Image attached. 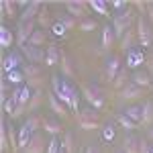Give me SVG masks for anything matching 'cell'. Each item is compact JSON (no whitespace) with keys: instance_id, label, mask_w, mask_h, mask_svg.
Here are the masks:
<instances>
[{"instance_id":"6da1fadb","label":"cell","mask_w":153,"mask_h":153,"mask_svg":"<svg viewBox=\"0 0 153 153\" xmlns=\"http://www.w3.org/2000/svg\"><path fill=\"white\" fill-rule=\"evenodd\" d=\"M133 19H135V14H133L131 8H127V10H123V12H117L112 16V29H114V35L118 39H123V35L129 29H133Z\"/></svg>"},{"instance_id":"7a4b0ae2","label":"cell","mask_w":153,"mask_h":153,"mask_svg":"<svg viewBox=\"0 0 153 153\" xmlns=\"http://www.w3.org/2000/svg\"><path fill=\"white\" fill-rule=\"evenodd\" d=\"M153 25L147 21V16H139L137 19V39L143 47H151L153 45Z\"/></svg>"},{"instance_id":"3957f363","label":"cell","mask_w":153,"mask_h":153,"mask_svg":"<svg viewBox=\"0 0 153 153\" xmlns=\"http://www.w3.org/2000/svg\"><path fill=\"white\" fill-rule=\"evenodd\" d=\"M37 21H31V23H19L16 27V45L19 47H25L29 41H31V37L35 33L37 29Z\"/></svg>"},{"instance_id":"277c9868","label":"cell","mask_w":153,"mask_h":153,"mask_svg":"<svg viewBox=\"0 0 153 153\" xmlns=\"http://www.w3.org/2000/svg\"><path fill=\"white\" fill-rule=\"evenodd\" d=\"M23 51V55L27 57L29 63H37V65H41V63H45V57H47V53L43 51L41 47H33V45H25L21 47Z\"/></svg>"},{"instance_id":"5b68a950","label":"cell","mask_w":153,"mask_h":153,"mask_svg":"<svg viewBox=\"0 0 153 153\" xmlns=\"http://www.w3.org/2000/svg\"><path fill=\"white\" fill-rule=\"evenodd\" d=\"M84 98L88 100V104H90V108H96V110H100L102 106H104V96L98 94V90L96 88H92V86H86L82 90Z\"/></svg>"},{"instance_id":"8992f818","label":"cell","mask_w":153,"mask_h":153,"mask_svg":"<svg viewBox=\"0 0 153 153\" xmlns=\"http://www.w3.org/2000/svg\"><path fill=\"white\" fill-rule=\"evenodd\" d=\"M88 2H65V10H68V14H71L74 19H80V21H84V19H88Z\"/></svg>"},{"instance_id":"52a82bcc","label":"cell","mask_w":153,"mask_h":153,"mask_svg":"<svg viewBox=\"0 0 153 153\" xmlns=\"http://www.w3.org/2000/svg\"><path fill=\"white\" fill-rule=\"evenodd\" d=\"M21 151L23 153H45L47 147H45V141H43V135L41 133H35L31 137V141L27 143V147H23Z\"/></svg>"},{"instance_id":"ba28073f","label":"cell","mask_w":153,"mask_h":153,"mask_svg":"<svg viewBox=\"0 0 153 153\" xmlns=\"http://www.w3.org/2000/svg\"><path fill=\"white\" fill-rule=\"evenodd\" d=\"M131 82L135 84V86H139V88H149L153 84V78L149 76V71H145V70H135L133 74H131Z\"/></svg>"},{"instance_id":"9c48e42d","label":"cell","mask_w":153,"mask_h":153,"mask_svg":"<svg viewBox=\"0 0 153 153\" xmlns=\"http://www.w3.org/2000/svg\"><path fill=\"white\" fill-rule=\"evenodd\" d=\"M21 59H23V55H21L19 51H10V53L4 57V61H2V71H4V74L14 71L19 65H21Z\"/></svg>"},{"instance_id":"30bf717a","label":"cell","mask_w":153,"mask_h":153,"mask_svg":"<svg viewBox=\"0 0 153 153\" xmlns=\"http://www.w3.org/2000/svg\"><path fill=\"white\" fill-rule=\"evenodd\" d=\"M120 59L117 57V55H110L108 57V63H106V80L108 82H114L118 76V71H120Z\"/></svg>"},{"instance_id":"8fae6325","label":"cell","mask_w":153,"mask_h":153,"mask_svg":"<svg viewBox=\"0 0 153 153\" xmlns=\"http://www.w3.org/2000/svg\"><path fill=\"white\" fill-rule=\"evenodd\" d=\"M47 100H49V108L55 112V117H61V118H65L68 117V110H65V104L63 102H59V98L53 92H49L47 94Z\"/></svg>"},{"instance_id":"7c38bea8","label":"cell","mask_w":153,"mask_h":153,"mask_svg":"<svg viewBox=\"0 0 153 153\" xmlns=\"http://www.w3.org/2000/svg\"><path fill=\"white\" fill-rule=\"evenodd\" d=\"M141 96H143V88L135 86L133 82L120 90V98H123V100H137V98H141Z\"/></svg>"},{"instance_id":"4fadbf2b","label":"cell","mask_w":153,"mask_h":153,"mask_svg":"<svg viewBox=\"0 0 153 153\" xmlns=\"http://www.w3.org/2000/svg\"><path fill=\"white\" fill-rule=\"evenodd\" d=\"M45 53H47V57H45V65H47V68H51V65H55V63L61 61V51L57 49V45L51 43V45L45 49Z\"/></svg>"},{"instance_id":"5bb4252c","label":"cell","mask_w":153,"mask_h":153,"mask_svg":"<svg viewBox=\"0 0 153 153\" xmlns=\"http://www.w3.org/2000/svg\"><path fill=\"white\" fill-rule=\"evenodd\" d=\"M114 39H117V35H114V29L110 27V25H106V27H102V49H108L114 45Z\"/></svg>"},{"instance_id":"9a60e30c","label":"cell","mask_w":153,"mask_h":153,"mask_svg":"<svg viewBox=\"0 0 153 153\" xmlns=\"http://www.w3.org/2000/svg\"><path fill=\"white\" fill-rule=\"evenodd\" d=\"M12 43H16V37L12 35V31L8 29V27H0V45L4 49H8V47H12Z\"/></svg>"},{"instance_id":"2e32d148","label":"cell","mask_w":153,"mask_h":153,"mask_svg":"<svg viewBox=\"0 0 153 153\" xmlns=\"http://www.w3.org/2000/svg\"><path fill=\"white\" fill-rule=\"evenodd\" d=\"M139 143H141L139 137H135V135H127L125 141H123V151H125V153H139Z\"/></svg>"},{"instance_id":"e0dca14e","label":"cell","mask_w":153,"mask_h":153,"mask_svg":"<svg viewBox=\"0 0 153 153\" xmlns=\"http://www.w3.org/2000/svg\"><path fill=\"white\" fill-rule=\"evenodd\" d=\"M145 57H143V51H137V49H131L127 51V68H139Z\"/></svg>"},{"instance_id":"ac0fdd59","label":"cell","mask_w":153,"mask_h":153,"mask_svg":"<svg viewBox=\"0 0 153 153\" xmlns=\"http://www.w3.org/2000/svg\"><path fill=\"white\" fill-rule=\"evenodd\" d=\"M131 84V76H129V68H120V71H118L117 80L112 82V86L117 88V90H123L125 86H129Z\"/></svg>"},{"instance_id":"d6986e66","label":"cell","mask_w":153,"mask_h":153,"mask_svg":"<svg viewBox=\"0 0 153 153\" xmlns=\"http://www.w3.org/2000/svg\"><path fill=\"white\" fill-rule=\"evenodd\" d=\"M88 6L96 10L98 14H102V16H110V4L104 2V0H92V2H88Z\"/></svg>"},{"instance_id":"ffe728a7","label":"cell","mask_w":153,"mask_h":153,"mask_svg":"<svg viewBox=\"0 0 153 153\" xmlns=\"http://www.w3.org/2000/svg\"><path fill=\"white\" fill-rule=\"evenodd\" d=\"M135 37H137V29H129V31L123 35V39H120V49H123V51H131Z\"/></svg>"},{"instance_id":"44dd1931","label":"cell","mask_w":153,"mask_h":153,"mask_svg":"<svg viewBox=\"0 0 153 153\" xmlns=\"http://www.w3.org/2000/svg\"><path fill=\"white\" fill-rule=\"evenodd\" d=\"M143 127H151L153 125V100H147L143 104V120H141Z\"/></svg>"},{"instance_id":"7402d4cb","label":"cell","mask_w":153,"mask_h":153,"mask_svg":"<svg viewBox=\"0 0 153 153\" xmlns=\"http://www.w3.org/2000/svg\"><path fill=\"white\" fill-rule=\"evenodd\" d=\"M61 76L65 78V80H71L74 76H76V71H74V68H71V63H70V59H68V55L61 51Z\"/></svg>"},{"instance_id":"603a6c76","label":"cell","mask_w":153,"mask_h":153,"mask_svg":"<svg viewBox=\"0 0 153 153\" xmlns=\"http://www.w3.org/2000/svg\"><path fill=\"white\" fill-rule=\"evenodd\" d=\"M6 131H8V143H10V149L12 153H19L21 151V145H19V133H16V129L10 125H6Z\"/></svg>"},{"instance_id":"cb8c5ba5","label":"cell","mask_w":153,"mask_h":153,"mask_svg":"<svg viewBox=\"0 0 153 153\" xmlns=\"http://www.w3.org/2000/svg\"><path fill=\"white\" fill-rule=\"evenodd\" d=\"M43 129H45V133L57 137L59 133H61V123L53 120V118H43Z\"/></svg>"},{"instance_id":"d4e9b609","label":"cell","mask_w":153,"mask_h":153,"mask_svg":"<svg viewBox=\"0 0 153 153\" xmlns=\"http://www.w3.org/2000/svg\"><path fill=\"white\" fill-rule=\"evenodd\" d=\"M37 25H39V27H45V29L53 27V23H51V12H49L47 6H43V8H41L39 16H37Z\"/></svg>"},{"instance_id":"484cf974","label":"cell","mask_w":153,"mask_h":153,"mask_svg":"<svg viewBox=\"0 0 153 153\" xmlns=\"http://www.w3.org/2000/svg\"><path fill=\"white\" fill-rule=\"evenodd\" d=\"M125 114H127L135 125H137V123L141 125V120H143V106H129Z\"/></svg>"},{"instance_id":"4316f807","label":"cell","mask_w":153,"mask_h":153,"mask_svg":"<svg viewBox=\"0 0 153 153\" xmlns=\"http://www.w3.org/2000/svg\"><path fill=\"white\" fill-rule=\"evenodd\" d=\"M23 74L27 80H31V78H39L41 76V65H37V63H27L23 68Z\"/></svg>"},{"instance_id":"83f0119b","label":"cell","mask_w":153,"mask_h":153,"mask_svg":"<svg viewBox=\"0 0 153 153\" xmlns=\"http://www.w3.org/2000/svg\"><path fill=\"white\" fill-rule=\"evenodd\" d=\"M43 100H45V92H43V90H35V92H33V98H31V102L27 104V108H29V110H35V108L41 106Z\"/></svg>"},{"instance_id":"f1b7e54d","label":"cell","mask_w":153,"mask_h":153,"mask_svg":"<svg viewBox=\"0 0 153 153\" xmlns=\"http://www.w3.org/2000/svg\"><path fill=\"white\" fill-rule=\"evenodd\" d=\"M61 149L65 153H76V141H74V135H71V133H65V135H63Z\"/></svg>"},{"instance_id":"f546056e","label":"cell","mask_w":153,"mask_h":153,"mask_svg":"<svg viewBox=\"0 0 153 153\" xmlns=\"http://www.w3.org/2000/svg\"><path fill=\"white\" fill-rule=\"evenodd\" d=\"M45 39H47V33L45 31H41V29H37L33 37H31V41L27 43V45H33V47H41L43 43H45Z\"/></svg>"},{"instance_id":"4dcf8cb0","label":"cell","mask_w":153,"mask_h":153,"mask_svg":"<svg viewBox=\"0 0 153 153\" xmlns=\"http://www.w3.org/2000/svg\"><path fill=\"white\" fill-rule=\"evenodd\" d=\"M117 120H118V125H120L125 131H135L137 129V125H135L127 114H117Z\"/></svg>"},{"instance_id":"1f68e13d","label":"cell","mask_w":153,"mask_h":153,"mask_svg":"<svg viewBox=\"0 0 153 153\" xmlns=\"http://www.w3.org/2000/svg\"><path fill=\"white\" fill-rule=\"evenodd\" d=\"M76 120H78V125H80L84 131H96V129H100L98 120H86V118H78V117H76Z\"/></svg>"},{"instance_id":"d6a6232c","label":"cell","mask_w":153,"mask_h":153,"mask_svg":"<svg viewBox=\"0 0 153 153\" xmlns=\"http://www.w3.org/2000/svg\"><path fill=\"white\" fill-rule=\"evenodd\" d=\"M78 29L84 31V33H90V31L98 29V23H96L94 19H84V21H80V27H78Z\"/></svg>"},{"instance_id":"836d02e7","label":"cell","mask_w":153,"mask_h":153,"mask_svg":"<svg viewBox=\"0 0 153 153\" xmlns=\"http://www.w3.org/2000/svg\"><path fill=\"white\" fill-rule=\"evenodd\" d=\"M76 117L86 118V120H98V110H96V108H86V110H80Z\"/></svg>"},{"instance_id":"e575fe53","label":"cell","mask_w":153,"mask_h":153,"mask_svg":"<svg viewBox=\"0 0 153 153\" xmlns=\"http://www.w3.org/2000/svg\"><path fill=\"white\" fill-rule=\"evenodd\" d=\"M16 6H19V2H10V0H4L2 2V10H6L4 14L6 16H16Z\"/></svg>"},{"instance_id":"d590c367","label":"cell","mask_w":153,"mask_h":153,"mask_svg":"<svg viewBox=\"0 0 153 153\" xmlns=\"http://www.w3.org/2000/svg\"><path fill=\"white\" fill-rule=\"evenodd\" d=\"M4 80H6V82H10V84H21L23 80H27V78H25L23 71L14 70V71H10V74H6V78H4Z\"/></svg>"},{"instance_id":"8d00e7d4","label":"cell","mask_w":153,"mask_h":153,"mask_svg":"<svg viewBox=\"0 0 153 153\" xmlns=\"http://www.w3.org/2000/svg\"><path fill=\"white\" fill-rule=\"evenodd\" d=\"M59 23H61L65 29H68V31H70V29H76V27H78V19H74L71 14H63V16L59 19Z\"/></svg>"},{"instance_id":"74e56055","label":"cell","mask_w":153,"mask_h":153,"mask_svg":"<svg viewBox=\"0 0 153 153\" xmlns=\"http://www.w3.org/2000/svg\"><path fill=\"white\" fill-rule=\"evenodd\" d=\"M43 82H45V78H31V80H27V86L35 92V90H43Z\"/></svg>"},{"instance_id":"f35d334b","label":"cell","mask_w":153,"mask_h":153,"mask_svg":"<svg viewBox=\"0 0 153 153\" xmlns=\"http://www.w3.org/2000/svg\"><path fill=\"white\" fill-rule=\"evenodd\" d=\"M0 147H2V151H6V149L10 147V143H8V131H6V125H2V133H0Z\"/></svg>"},{"instance_id":"ab89813d","label":"cell","mask_w":153,"mask_h":153,"mask_svg":"<svg viewBox=\"0 0 153 153\" xmlns=\"http://www.w3.org/2000/svg\"><path fill=\"white\" fill-rule=\"evenodd\" d=\"M16 106H19V104H16V102H14L12 98H8V100H6V102L2 104V108H4V112H6L8 117H12V112L16 110Z\"/></svg>"},{"instance_id":"60d3db41","label":"cell","mask_w":153,"mask_h":153,"mask_svg":"<svg viewBox=\"0 0 153 153\" xmlns=\"http://www.w3.org/2000/svg\"><path fill=\"white\" fill-rule=\"evenodd\" d=\"M59 149H61V145H59L57 137H53V139L47 143V151L45 153H59Z\"/></svg>"},{"instance_id":"b9f144b4","label":"cell","mask_w":153,"mask_h":153,"mask_svg":"<svg viewBox=\"0 0 153 153\" xmlns=\"http://www.w3.org/2000/svg\"><path fill=\"white\" fill-rule=\"evenodd\" d=\"M110 6L123 12V10H127V8H129V2H123V0H114V2H110Z\"/></svg>"},{"instance_id":"7bdbcfd3","label":"cell","mask_w":153,"mask_h":153,"mask_svg":"<svg viewBox=\"0 0 153 153\" xmlns=\"http://www.w3.org/2000/svg\"><path fill=\"white\" fill-rule=\"evenodd\" d=\"M53 33H55V35H61V37H63L65 33H68V29H65V27H63V25L57 21V23H53Z\"/></svg>"},{"instance_id":"ee69618b","label":"cell","mask_w":153,"mask_h":153,"mask_svg":"<svg viewBox=\"0 0 153 153\" xmlns=\"http://www.w3.org/2000/svg\"><path fill=\"white\" fill-rule=\"evenodd\" d=\"M104 139L106 141H112V139H114V127H112V125H108L104 129Z\"/></svg>"},{"instance_id":"f6af8a7d","label":"cell","mask_w":153,"mask_h":153,"mask_svg":"<svg viewBox=\"0 0 153 153\" xmlns=\"http://www.w3.org/2000/svg\"><path fill=\"white\" fill-rule=\"evenodd\" d=\"M139 153H151V147H149L147 139H141V143H139Z\"/></svg>"},{"instance_id":"bcb514c9","label":"cell","mask_w":153,"mask_h":153,"mask_svg":"<svg viewBox=\"0 0 153 153\" xmlns=\"http://www.w3.org/2000/svg\"><path fill=\"white\" fill-rule=\"evenodd\" d=\"M145 16H147V21L153 25V2H147V12H145Z\"/></svg>"},{"instance_id":"7dc6e473","label":"cell","mask_w":153,"mask_h":153,"mask_svg":"<svg viewBox=\"0 0 153 153\" xmlns=\"http://www.w3.org/2000/svg\"><path fill=\"white\" fill-rule=\"evenodd\" d=\"M25 110H27V106H16V110H14V112H12V120H14V118H19V117H21V114H23V112H25Z\"/></svg>"},{"instance_id":"c3c4849f","label":"cell","mask_w":153,"mask_h":153,"mask_svg":"<svg viewBox=\"0 0 153 153\" xmlns=\"http://www.w3.org/2000/svg\"><path fill=\"white\" fill-rule=\"evenodd\" d=\"M147 65H149V70H153V53L147 57Z\"/></svg>"},{"instance_id":"681fc988","label":"cell","mask_w":153,"mask_h":153,"mask_svg":"<svg viewBox=\"0 0 153 153\" xmlns=\"http://www.w3.org/2000/svg\"><path fill=\"white\" fill-rule=\"evenodd\" d=\"M147 139H151V141H153V125L149 127V131H147Z\"/></svg>"},{"instance_id":"f907efd6","label":"cell","mask_w":153,"mask_h":153,"mask_svg":"<svg viewBox=\"0 0 153 153\" xmlns=\"http://www.w3.org/2000/svg\"><path fill=\"white\" fill-rule=\"evenodd\" d=\"M84 153H100V151H98L96 147H88V149H86V151H84Z\"/></svg>"},{"instance_id":"816d5d0a","label":"cell","mask_w":153,"mask_h":153,"mask_svg":"<svg viewBox=\"0 0 153 153\" xmlns=\"http://www.w3.org/2000/svg\"><path fill=\"white\" fill-rule=\"evenodd\" d=\"M59 153H65V151H63V149H59Z\"/></svg>"},{"instance_id":"f5cc1de1","label":"cell","mask_w":153,"mask_h":153,"mask_svg":"<svg viewBox=\"0 0 153 153\" xmlns=\"http://www.w3.org/2000/svg\"><path fill=\"white\" fill-rule=\"evenodd\" d=\"M117 153H125V151H117Z\"/></svg>"}]
</instances>
